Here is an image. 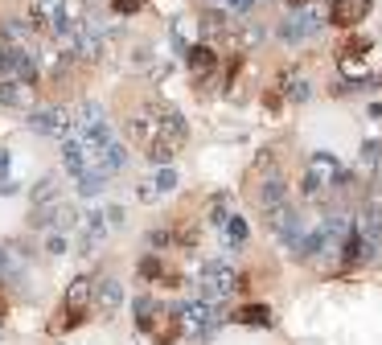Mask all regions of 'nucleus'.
Masks as SVG:
<instances>
[{
	"label": "nucleus",
	"instance_id": "obj_9",
	"mask_svg": "<svg viewBox=\"0 0 382 345\" xmlns=\"http://www.w3.org/2000/svg\"><path fill=\"white\" fill-rule=\"evenodd\" d=\"M149 333H152V341H156V345H173V341H177V337H181V321H177V309H173V312H169V309H156Z\"/></svg>",
	"mask_w": 382,
	"mask_h": 345
},
{
	"label": "nucleus",
	"instance_id": "obj_33",
	"mask_svg": "<svg viewBox=\"0 0 382 345\" xmlns=\"http://www.w3.org/2000/svg\"><path fill=\"white\" fill-rule=\"evenodd\" d=\"M4 173H9V152L0 148V181H4Z\"/></svg>",
	"mask_w": 382,
	"mask_h": 345
},
{
	"label": "nucleus",
	"instance_id": "obj_27",
	"mask_svg": "<svg viewBox=\"0 0 382 345\" xmlns=\"http://www.w3.org/2000/svg\"><path fill=\"white\" fill-rule=\"evenodd\" d=\"M140 279H165V263L156 259V255H144L140 259Z\"/></svg>",
	"mask_w": 382,
	"mask_h": 345
},
{
	"label": "nucleus",
	"instance_id": "obj_1",
	"mask_svg": "<svg viewBox=\"0 0 382 345\" xmlns=\"http://www.w3.org/2000/svg\"><path fill=\"white\" fill-rule=\"evenodd\" d=\"M247 181H251V197H255V206H259L263 214L288 206V181H283L280 152H276V148H263V152L255 156Z\"/></svg>",
	"mask_w": 382,
	"mask_h": 345
},
{
	"label": "nucleus",
	"instance_id": "obj_8",
	"mask_svg": "<svg viewBox=\"0 0 382 345\" xmlns=\"http://www.w3.org/2000/svg\"><path fill=\"white\" fill-rule=\"evenodd\" d=\"M316 33H321V21H316L313 13H304V9H296L292 16H283V25H280V37L288 41V46L308 41V37H316Z\"/></svg>",
	"mask_w": 382,
	"mask_h": 345
},
{
	"label": "nucleus",
	"instance_id": "obj_6",
	"mask_svg": "<svg viewBox=\"0 0 382 345\" xmlns=\"http://www.w3.org/2000/svg\"><path fill=\"white\" fill-rule=\"evenodd\" d=\"M29 128L41 131V136H62V140H66V131L74 128V119H70L66 107H41V111L29 115Z\"/></svg>",
	"mask_w": 382,
	"mask_h": 345
},
{
	"label": "nucleus",
	"instance_id": "obj_29",
	"mask_svg": "<svg viewBox=\"0 0 382 345\" xmlns=\"http://www.w3.org/2000/svg\"><path fill=\"white\" fill-rule=\"evenodd\" d=\"M111 9H116L119 16H132V13H140V9H144V0H111Z\"/></svg>",
	"mask_w": 382,
	"mask_h": 345
},
{
	"label": "nucleus",
	"instance_id": "obj_16",
	"mask_svg": "<svg viewBox=\"0 0 382 345\" xmlns=\"http://www.w3.org/2000/svg\"><path fill=\"white\" fill-rule=\"evenodd\" d=\"M62 161H66V169L74 173V177L86 173V148H83L79 136H66V140H62Z\"/></svg>",
	"mask_w": 382,
	"mask_h": 345
},
{
	"label": "nucleus",
	"instance_id": "obj_7",
	"mask_svg": "<svg viewBox=\"0 0 382 345\" xmlns=\"http://www.w3.org/2000/svg\"><path fill=\"white\" fill-rule=\"evenodd\" d=\"M370 9H374V0H333L329 21L337 29H358L366 16H370Z\"/></svg>",
	"mask_w": 382,
	"mask_h": 345
},
{
	"label": "nucleus",
	"instance_id": "obj_32",
	"mask_svg": "<svg viewBox=\"0 0 382 345\" xmlns=\"http://www.w3.org/2000/svg\"><path fill=\"white\" fill-rule=\"evenodd\" d=\"M103 218H107V226H124V206H107Z\"/></svg>",
	"mask_w": 382,
	"mask_h": 345
},
{
	"label": "nucleus",
	"instance_id": "obj_24",
	"mask_svg": "<svg viewBox=\"0 0 382 345\" xmlns=\"http://www.w3.org/2000/svg\"><path fill=\"white\" fill-rule=\"evenodd\" d=\"M107 189V173H83L79 177V194L83 197H95V194H103Z\"/></svg>",
	"mask_w": 382,
	"mask_h": 345
},
{
	"label": "nucleus",
	"instance_id": "obj_15",
	"mask_svg": "<svg viewBox=\"0 0 382 345\" xmlns=\"http://www.w3.org/2000/svg\"><path fill=\"white\" fill-rule=\"evenodd\" d=\"M337 255H341V263H346V267H358V263L370 259L374 251L366 246V239L358 234V230H349V234H346V243H341V251H337Z\"/></svg>",
	"mask_w": 382,
	"mask_h": 345
},
{
	"label": "nucleus",
	"instance_id": "obj_35",
	"mask_svg": "<svg viewBox=\"0 0 382 345\" xmlns=\"http://www.w3.org/2000/svg\"><path fill=\"white\" fill-rule=\"evenodd\" d=\"M4 309H9V304H4V292H0V316H4Z\"/></svg>",
	"mask_w": 382,
	"mask_h": 345
},
{
	"label": "nucleus",
	"instance_id": "obj_30",
	"mask_svg": "<svg viewBox=\"0 0 382 345\" xmlns=\"http://www.w3.org/2000/svg\"><path fill=\"white\" fill-rule=\"evenodd\" d=\"M46 251H50V255H66V234H62V230H54L50 239H46Z\"/></svg>",
	"mask_w": 382,
	"mask_h": 345
},
{
	"label": "nucleus",
	"instance_id": "obj_20",
	"mask_svg": "<svg viewBox=\"0 0 382 345\" xmlns=\"http://www.w3.org/2000/svg\"><path fill=\"white\" fill-rule=\"evenodd\" d=\"M58 194H62L58 177H41L34 185V206H50V201H58Z\"/></svg>",
	"mask_w": 382,
	"mask_h": 345
},
{
	"label": "nucleus",
	"instance_id": "obj_21",
	"mask_svg": "<svg viewBox=\"0 0 382 345\" xmlns=\"http://www.w3.org/2000/svg\"><path fill=\"white\" fill-rule=\"evenodd\" d=\"M201 33L222 41V37L231 33V21H226V13H206V16H201Z\"/></svg>",
	"mask_w": 382,
	"mask_h": 345
},
{
	"label": "nucleus",
	"instance_id": "obj_10",
	"mask_svg": "<svg viewBox=\"0 0 382 345\" xmlns=\"http://www.w3.org/2000/svg\"><path fill=\"white\" fill-rule=\"evenodd\" d=\"M119 304H124V284L111 276H103L99 284H95V309L103 312V316H111V312H119Z\"/></svg>",
	"mask_w": 382,
	"mask_h": 345
},
{
	"label": "nucleus",
	"instance_id": "obj_14",
	"mask_svg": "<svg viewBox=\"0 0 382 345\" xmlns=\"http://www.w3.org/2000/svg\"><path fill=\"white\" fill-rule=\"evenodd\" d=\"M0 103H4V107H34V86H29V82L0 79Z\"/></svg>",
	"mask_w": 382,
	"mask_h": 345
},
{
	"label": "nucleus",
	"instance_id": "obj_22",
	"mask_svg": "<svg viewBox=\"0 0 382 345\" xmlns=\"http://www.w3.org/2000/svg\"><path fill=\"white\" fill-rule=\"evenodd\" d=\"M103 164H107V173L124 169V164H128V148L119 144V140H111V144L103 148Z\"/></svg>",
	"mask_w": 382,
	"mask_h": 345
},
{
	"label": "nucleus",
	"instance_id": "obj_17",
	"mask_svg": "<svg viewBox=\"0 0 382 345\" xmlns=\"http://www.w3.org/2000/svg\"><path fill=\"white\" fill-rule=\"evenodd\" d=\"M231 321H238V325H255V329H271V309L267 304H243L238 312H231Z\"/></svg>",
	"mask_w": 382,
	"mask_h": 345
},
{
	"label": "nucleus",
	"instance_id": "obj_23",
	"mask_svg": "<svg viewBox=\"0 0 382 345\" xmlns=\"http://www.w3.org/2000/svg\"><path fill=\"white\" fill-rule=\"evenodd\" d=\"M156 309H161V304H156L152 296H140V300H136V325L144 329V333H149V325H152V316H156Z\"/></svg>",
	"mask_w": 382,
	"mask_h": 345
},
{
	"label": "nucleus",
	"instance_id": "obj_4",
	"mask_svg": "<svg viewBox=\"0 0 382 345\" xmlns=\"http://www.w3.org/2000/svg\"><path fill=\"white\" fill-rule=\"evenodd\" d=\"M0 79L9 82H37V62H34V49L29 46H4L0 54Z\"/></svg>",
	"mask_w": 382,
	"mask_h": 345
},
{
	"label": "nucleus",
	"instance_id": "obj_25",
	"mask_svg": "<svg viewBox=\"0 0 382 345\" xmlns=\"http://www.w3.org/2000/svg\"><path fill=\"white\" fill-rule=\"evenodd\" d=\"M144 152H149V161L161 164V169H165V164H173V156H177V148H173V144H161V140H152Z\"/></svg>",
	"mask_w": 382,
	"mask_h": 345
},
{
	"label": "nucleus",
	"instance_id": "obj_5",
	"mask_svg": "<svg viewBox=\"0 0 382 345\" xmlns=\"http://www.w3.org/2000/svg\"><path fill=\"white\" fill-rule=\"evenodd\" d=\"M341 185V164L333 161L329 152H316L313 161H308V173H304V189L308 194H325V189H337Z\"/></svg>",
	"mask_w": 382,
	"mask_h": 345
},
{
	"label": "nucleus",
	"instance_id": "obj_11",
	"mask_svg": "<svg viewBox=\"0 0 382 345\" xmlns=\"http://www.w3.org/2000/svg\"><path fill=\"white\" fill-rule=\"evenodd\" d=\"M103 239H107V218H103V210H86V218H83V255L99 251Z\"/></svg>",
	"mask_w": 382,
	"mask_h": 345
},
{
	"label": "nucleus",
	"instance_id": "obj_26",
	"mask_svg": "<svg viewBox=\"0 0 382 345\" xmlns=\"http://www.w3.org/2000/svg\"><path fill=\"white\" fill-rule=\"evenodd\" d=\"M283 91H288V99H292V103H304V99H308V79H304V74H288Z\"/></svg>",
	"mask_w": 382,
	"mask_h": 345
},
{
	"label": "nucleus",
	"instance_id": "obj_34",
	"mask_svg": "<svg viewBox=\"0 0 382 345\" xmlns=\"http://www.w3.org/2000/svg\"><path fill=\"white\" fill-rule=\"evenodd\" d=\"M288 4H292V9H304V4H308V0H288Z\"/></svg>",
	"mask_w": 382,
	"mask_h": 345
},
{
	"label": "nucleus",
	"instance_id": "obj_13",
	"mask_svg": "<svg viewBox=\"0 0 382 345\" xmlns=\"http://www.w3.org/2000/svg\"><path fill=\"white\" fill-rule=\"evenodd\" d=\"M91 304H95V284H91V279H74V284L66 288V304H62V309L66 312H86Z\"/></svg>",
	"mask_w": 382,
	"mask_h": 345
},
{
	"label": "nucleus",
	"instance_id": "obj_28",
	"mask_svg": "<svg viewBox=\"0 0 382 345\" xmlns=\"http://www.w3.org/2000/svg\"><path fill=\"white\" fill-rule=\"evenodd\" d=\"M152 181H156V185H152L156 194H173V189H177V173H173L169 164H165V169H161V173H156Z\"/></svg>",
	"mask_w": 382,
	"mask_h": 345
},
{
	"label": "nucleus",
	"instance_id": "obj_18",
	"mask_svg": "<svg viewBox=\"0 0 382 345\" xmlns=\"http://www.w3.org/2000/svg\"><path fill=\"white\" fill-rule=\"evenodd\" d=\"M222 230H226V251H243V243H247V218H243V214H231Z\"/></svg>",
	"mask_w": 382,
	"mask_h": 345
},
{
	"label": "nucleus",
	"instance_id": "obj_19",
	"mask_svg": "<svg viewBox=\"0 0 382 345\" xmlns=\"http://www.w3.org/2000/svg\"><path fill=\"white\" fill-rule=\"evenodd\" d=\"M378 161H382V144H378V140H366V144H362V156H358V173L374 177V173L382 169Z\"/></svg>",
	"mask_w": 382,
	"mask_h": 345
},
{
	"label": "nucleus",
	"instance_id": "obj_3",
	"mask_svg": "<svg viewBox=\"0 0 382 345\" xmlns=\"http://www.w3.org/2000/svg\"><path fill=\"white\" fill-rule=\"evenodd\" d=\"M234 288H238V276H234L231 263H210V267L201 271V279H198V300L218 304V300H226Z\"/></svg>",
	"mask_w": 382,
	"mask_h": 345
},
{
	"label": "nucleus",
	"instance_id": "obj_12",
	"mask_svg": "<svg viewBox=\"0 0 382 345\" xmlns=\"http://www.w3.org/2000/svg\"><path fill=\"white\" fill-rule=\"evenodd\" d=\"M185 62H189V70L198 74V79H206L210 70H218V49L214 46H193V49H185Z\"/></svg>",
	"mask_w": 382,
	"mask_h": 345
},
{
	"label": "nucleus",
	"instance_id": "obj_31",
	"mask_svg": "<svg viewBox=\"0 0 382 345\" xmlns=\"http://www.w3.org/2000/svg\"><path fill=\"white\" fill-rule=\"evenodd\" d=\"M226 218H231V214L222 206V197H214V201H210V222H214V226H226Z\"/></svg>",
	"mask_w": 382,
	"mask_h": 345
},
{
	"label": "nucleus",
	"instance_id": "obj_2",
	"mask_svg": "<svg viewBox=\"0 0 382 345\" xmlns=\"http://www.w3.org/2000/svg\"><path fill=\"white\" fill-rule=\"evenodd\" d=\"M177 321H181V333L185 337H206L222 325V309L218 304H206V300H189L177 309Z\"/></svg>",
	"mask_w": 382,
	"mask_h": 345
}]
</instances>
